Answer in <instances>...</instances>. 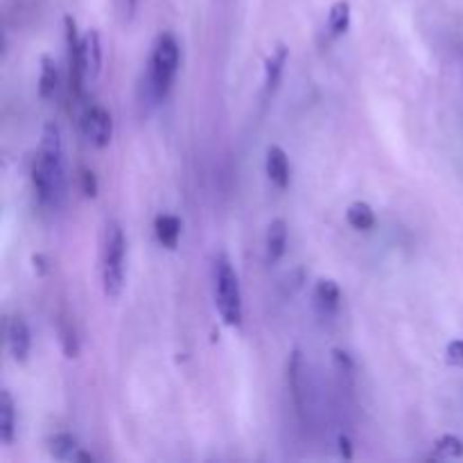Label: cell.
<instances>
[{
	"label": "cell",
	"mask_w": 463,
	"mask_h": 463,
	"mask_svg": "<svg viewBox=\"0 0 463 463\" xmlns=\"http://www.w3.org/2000/svg\"><path fill=\"white\" fill-rule=\"evenodd\" d=\"M32 183L39 204L46 209H59L66 195V161L64 140L57 122H46L32 167Z\"/></svg>",
	"instance_id": "1"
},
{
	"label": "cell",
	"mask_w": 463,
	"mask_h": 463,
	"mask_svg": "<svg viewBox=\"0 0 463 463\" xmlns=\"http://www.w3.org/2000/svg\"><path fill=\"white\" fill-rule=\"evenodd\" d=\"M213 292H215V306H218L219 316L228 328H237L242 324V289L240 278H237L236 269H233L231 260L224 254L215 255L213 263Z\"/></svg>",
	"instance_id": "2"
},
{
	"label": "cell",
	"mask_w": 463,
	"mask_h": 463,
	"mask_svg": "<svg viewBox=\"0 0 463 463\" xmlns=\"http://www.w3.org/2000/svg\"><path fill=\"white\" fill-rule=\"evenodd\" d=\"M181 61V50L179 41H176L174 34L163 32L158 34L156 41L152 46V55H149V73H147V84L149 93L156 102H161L170 93L172 84H174L176 70H179Z\"/></svg>",
	"instance_id": "3"
},
{
	"label": "cell",
	"mask_w": 463,
	"mask_h": 463,
	"mask_svg": "<svg viewBox=\"0 0 463 463\" xmlns=\"http://www.w3.org/2000/svg\"><path fill=\"white\" fill-rule=\"evenodd\" d=\"M125 233L120 224L107 222L102 242V285L109 298H118L125 285Z\"/></svg>",
	"instance_id": "4"
},
{
	"label": "cell",
	"mask_w": 463,
	"mask_h": 463,
	"mask_svg": "<svg viewBox=\"0 0 463 463\" xmlns=\"http://www.w3.org/2000/svg\"><path fill=\"white\" fill-rule=\"evenodd\" d=\"M82 131L91 145H95V147L100 149L109 147L113 136L111 113H109L104 107H98V104L88 107L82 116Z\"/></svg>",
	"instance_id": "5"
},
{
	"label": "cell",
	"mask_w": 463,
	"mask_h": 463,
	"mask_svg": "<svg viewBox=\"0 0 463 463\" xmlns=\"http://www.w3.org/2000/svg\"><path fill=\"white\" fill-rule=\"evenodd\" d=\"M79 61H82L84 79L95 82L100 77V70H102V43H100V34L95 30H88L82 37Z\"/></svg>",
	"instance_id": "6"
},
{
	"label": "cell",
	"mask_w": 463,
	"mask_h": 463,
	"mask_svg": "<svg viewBox=\"0 0 463 463\" xmlns=\"http://www.w3.org/2000/svg\"><path fill=\"white\" fill-rule=\"evenodd\" d=\"M66 43H68V64H70V88H73L75 95H82L84 88V70L82 61H79V46H82V39L77 37V28H75L73 16H66Z\"/></svg>",
	"instance_id": "7"
},
{
	"label": "cell",
	"mask_w": 463,
	"mask_h": 463,
	"mask_svg": "<svg viewBox=\"0 0 463 463\" xmlns=\"http://www.w3.org/2000/svg\"><path fill=\"white\" fill-rule=\"evenodd\" d=\"M7 348H10L14 361H19V364L28 361L30 348H32V337H30L28 324L21 316H12L10 324H7Z\"/></svg>",
	"instance_id": "8"
},
{
	"label": "cell",
	"mask_w": 463,
	"mask_h": 463,
	"mask_svg": "<svg viewBox=\"0 0 463 463\" xmlns=\"http://www.w3.org/2000/svg\"><path fill=\"white\" fill-rule=\"evenodd\" d=\"M339 303H342V289L334 280L330 278H321L315 288V306L319 310V315L324 319H330V316L337 315Z\"/></svg>",
	"instance_id": "9"
},
{
	"label": "cell",
	"mask_w": 463,
	"mask_h": 463,
	"mask_svg": "<svg viewBox=\"0 0 463 463\" xmlns=\"http://www.w3.org/2000/svg\"><path fill=\"white\" fill-rule=\"evenodd\" d=\"M264 167H267V176L276 188L285 191L289 185V158L285 154L283 147L278 145H272L267 149V161H264Z\"/></svg>",
	"instance_id": "10"
},
{
	"label": "cell",
	"mask_w": 463,
	"mask_h": 463,
	"mask_svg": "<svg viewBox=\"0 0 463 463\" xmlns=\"http://www.w3.org/2000/svg\"><path fill=\"white\" fill-rule=\"evenodd\" d=\"M264 246H267L269 264H276L278 260L283 258L285 249H288V224H285V219L278 218L269 224Z\"/></svg>",
	"instance_id": "11"
},
{
	"label": "cell",
	"mask_w": 463,
	"mask_h": 463,
	"mask_svg": "<svg viewBox=\"0 0 463 463\" xmlns=\"http://www.w3.org/2000/svg\"><path fill=\"white\" fill-rule=\"evenodd\" d=\"M16 436V407L14 398L7 389L0 391V441L5 445L14 443Z\"/></svg>",
	"instance_id": "12"
},
{
	"label": "cell",
	"mask_w": 463,
	"mask_h": 463,
	"mask_svg": "<svg viewBox=\"0 0 463 463\" xmlns=\"http://www.w3.org/2000/svg\"><path fill=\"white\" fill-rule=\"evenodd\" d=\"M288 48L280 43V46H276V50L269 55L267 64H264V91L273 93L278 88V84H280V77H283V70H285V64H288Z\"/></svg>",
	"instance_id": "13"
},
{
	"label": "cell",
	"mask_w": 463,
	"mask_h": 463,
	"mask_svg": "<svg viewBox=\"0 0 463 463\" xmlns=\"http://www.w3.org/2000/svg\"><path fill=\"white\" fill-rule=\"evenodd\" d=\"M154 233H156V240L161 242L165 249L174 251L181 237V219L176 218V215L161 213L156 218V222H154Z\"/></svg>",
	"instance_id": "14"
},
{
	"label": "cell",
	"mask_w": 463,
	"mask_h": 463,
	"mask_svg": "<svg viewBox=\"0 0 463 463\" xmlns=\"http://www.w3.org/2000/svg\"><path fill=\"white\" fill-rule=\"evenodd\" d=\"M57 88H59V70H57L55 61L48 55L41 57V75H39V95L43 100L55 98Z\"/></svg>",
	"instance_id": "15"
},
{
	"label": "cell",
	"mask_w": 463,
	"mask_h": 463,
	"mask_svg": "<svg viewBox=\"0 0 463 463\" xmlns=\"http://www.w3.org/2000/svg\"><path fill=\"white\" fill-rule=\"evenodd\" d=\"M351 28V5L348 0H337L333 7H330L328 14V34L333 39L346 34V30Z\"/></svg>",
	"instance_id": "16"
},
{
	"label": "cell",
	"mask_w": 463,
	"mask_h": 463,
	"mask_svg": "<svg viewBox=\"0 0 463 463\" xmlns=\"http://www.w3.org/2000/svg\"><path fill=\"white\" fill-rule=\"evenodd\" d=\"M48 448H50V454L55 459H61V461H75V454L79 452V443L73 434L68 432H59V434L52 436L48 441Z\"/></svg>",
	"instance_id": "17"
},
{
	"label": "cell",
	"mask_w": 463,
	"mask_h": 463,
	"mask_svg": "<svg viewBox=\"0 0 463 463\" xmlns=\"http://www.w3.org/2000/svg\"><path fill=\"white\" fill-rule=\"evenodd\" d=\"M346 219L357 231H369V228L376 227V213L366 201H352L346 210Z\"/></svg>",
	"instance_id": "18"
},
{
	"label": "cell",
	"mask_w": 463,
	"mask_h": 463,
	"mask_svg": "<svg viewBox=\"0 0 463 463\" xmlns=\"http://www.w3.org/2000/svg\"><path fill=\"white\" fill-rule=\"evenodd\" d=\"M436 459H459L463 457V441L454 434H445L436 441L434 448Z\"/></svg>",
	"instance_id": "19"
},
{
	"label": "cell",
	"mask_w": 463,
	"mask_h": 463,
	"mask_svg": "<svg viewBox=\"0 0 463 463\" xmlns=\"http://www.w3.org/2000/svg\"><path fill=\"white\" fill-rule=\"evenodd\" d=\"M59 334H61V346H64L66 357H77L79 352V343H77V333L70 324H61L59 325Z\"/></svg>",
	"instance_id": "20"
},
{
	"label": "cell",
	"mask_w": 463,
	"mask_h": 463,
	"mask_svg": "<svg viewBox=\"0 0 463 463\" xmlns=\"http://www.w3.org/2000/svg\"><path fill=\"white\" fill-rule=\"evenodd\" d=\"M445 360H448L450 366L463 369V339H454V342L448 343V348H445Z\"/></svg>",
	"instance_id": "21"
},
{
	"label": "cell",
	"mask_w": 463,
	"mask_h": 463,
	"mask_svg": "<svg viewBox=\"0 0 463 463\" xmlns=\"http://www.w3.org/2000/svg\"><path fill=\"white\" fill-rule=\"evenodd\" d=\"M79 181H82V192L86 197H95L98 195V179H95V174H93L91 170H82V174H79Z\"/></svg>",
	"instance_id": "22"
},
{
	"label": "cell",
	"mask_w": 463,
	"mask_h": 463,
	"mask_svg": "<svg viewBox=\"0 0 463 463\" xmlns=\"http://www.w3.org/2000/svg\"><path fill=\"white\" fill-rule=\"evenodd\" d=\"M333 355H334V361H337L339 369L346 370V373H351V370H352V361H351V357H348L346 352H342V351H334Z\"/></svg>",
	"instance_id": "23"
},
{
	"label": "cell",
	"mask_w": 463,
	"mask_h": 463,
	"mask_svg": "<svg viewBox=\"0 0 463 463\" xmlns=\"http://www.w3.org/2000/svg\"><path fill=\"white\" fill-rule=\"evenodd\" d=\"M339 445H342L343 457L351 459V441H348V436H339Z\"/></svg>",
	"instance_id": "24"
},
{
	"label": "cell",
	"mask_w": 463,
	"mask_h": 463,
	"mask_svg": "<svg viewBox=\"0 0 463 463\" xmlns=\"http://www.w3.org/2000/svg\"><path fill=\"white\" fill-rule=\"evenodd\" d=\"M32 263H34V269H39V273H46V260H43L41 254L34 255Z\"/></svg>",
	"instance_id": "25"
},
{
	"label": "cell",
	"mask_w": 463,
	"mask_h": 463,
	"mask_svg": "<svg viewBox=\"0 0 463 463\" xmlns=\"http://www.w3.org/2000/svg\"><path fill=\"white\" fill-rule=\"evenodd\" d=\"M127 3H129V10H134L136 3H138V0H127Z\"/></svg>",
	"instance_id": "26"
}]
</instances>
